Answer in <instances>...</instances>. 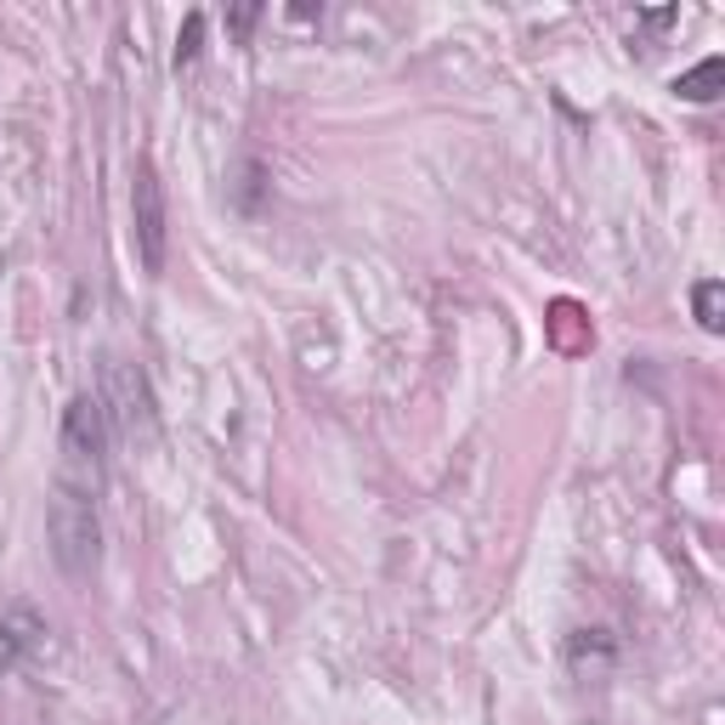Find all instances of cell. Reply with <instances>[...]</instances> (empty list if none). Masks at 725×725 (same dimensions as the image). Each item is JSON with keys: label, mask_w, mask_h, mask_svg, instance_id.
<instances>
[{"label": "cell", "mask_w": 725, "mask_h": 725, "mask_svg": "<svg viewBox=\"0 0 725 725\" xmlns=\"http://www.w3.org/2000/svg\"><path fill=\"white\" fill-rule=\"evenodd\" d=\"M46 539L52 555L68 578H91L102 561V521H97V499L91 488H74V481H57V494L46 505Z\"/></svg>", "instance_id": "obj_1"}, {"label": "cell", "mask_w": 725, "mask_h": 725, "mask_svg": "<svg viewBox=\"0 0 725 725\" xmlns=\"http://www.w3.org/2000/svg\"><path fill=\"white\" fill-rule=\"evenodd\" d=\"M256 18H261V0H245V7H232V12H227V29L245 40V34L256 29Z\"/></svg>", "instance_id": "obj_11"}, {"label": "cell", "mask_w": 725, "mask_h": 725, "mask_svg": "<svg viewBox=\"0 0 725 725\" xmlns=\"http://www.w3.org/2000/svg\"><path fill=\"white\" fill-rule=\"evenodd\" d=\"M674 18H680V12H674V7H669V12H647V23H652V29H669V23H674Z\"/></svg>", "instance_id": "obj_12"}, {"label": "cell", "mask_w": 725, "mask_h": 725, "mask_svg": "<svg viewBox=\"0 0 725 725\" xmlns=\"http://www.w3.org/2000/svg\"><path fill=\"white\" fill-rule=\"evenodd\" d=\"M102 414H108V431L119 436H148L153 431V391H148V375L126 357H102Z\"/></svg>", "instance_id": "obj_2"}, {"label": "cell", "mask_w": 725, "mask_h": 725, "mask_svg": "<svg viewBox=\"0 0 725 725\" xmlns=\"http://www.w3.org/2000/svg\"><path fill=\"white\" fill-rule=\"evenodd\" d=\"M692 306H697V324H703L708 335L725 329V284H719V278H703V284L692 290Z\"/></svg>", "instance_id": "obj_8"}, {"label": "cell", "mask_w": 725, "mask_h": 725, "mask_svg": "<svg viewBox=\"0 0 725 725\" xmlns=\"http://www.w3.org/2000/svg\"><path fill=\"white\" fill-rule=\"evenodd\" d=\"M131 238H137V256L148 272H165V256H171V221H165V187H159V171L137 165L131 176Z\"/></svg>", "instance_id": "obj_3"}, {"label": "cell", "mask_w": 725, "mask_h": 725, "mask_svg": "<svg viewBox=\"0 0 725 725\" xmlns=\"http://www.w3.org/2000/svg\"><path fill=\"white\" fill-rule=\"evenodd\" d=\"M578 317H584V312H578L573 301H555V306H550V329H555V340L567 346V351H573V346H589V329H578Z\"/></svg>", "instance_id": "obj_9"}, {"label": "cell", "mask_w": 725, "mask_h": 725, "mask_svg": "<svg viewBox=\"0 0 725 725\" xmlns=\"http://www.w3.org/2000/svg\"><path fill=\"white\" fill-rule=\"evenodd\" d=\"M261 193H267V165H261V159H238V171H232V210L238 216H261Z\"/></svg>", "instance_id": "obj_7"}, {"label": "cell", "mask_w": 725, "mask_h": 725, "mask_svg": "<svg viewBox=\"0 0 725 725\" xmlns=\"http://www.w3.org/2000/svg\"><path fill=\"white\" fill-rule=\"evenodd\" d=\"M669 91H674L680 102H714V97L725 91V57H703L697 68H686V74H680Z\"/></svg>", "instance_id": "obj_6"}, {"label": "cell", "mask_w": 725, "mask_h": 725, "mask_svg": "<svg viewBox=\"0 0 725 725\" xmlns=\"http://www.w3.org/2000/svg\"><path fill=\"white\" fill-rule=\"evenodd\" d=\"M40 647H46V618H40L29 600H7V607H0V669L23 663Z\"/></svg>", "instance_id": "obj_5"}, {"label": "cell", "mask_w": 725, "mask_h": 725, "mask_svg": "<svg viewBox=\"0 0 725 725\" xmlns=\"http://www.w3.org/2000/svg\"><path fill=\"white\" fill-rule=\"evenodd\" d=\"M198 46H205V12H187V23L176 34V68H187L198 57Z\"/></svg>", "instance_id": "obj_10"}, {"label": "cell", "mask_w": 725, "mask_h": 725, "mask_svg": "<svg viewBox=\"0 0 725 725\" xmlns=\"http://www.w3.org/2000/svg\"><path fill=\"white\" fill-rule=\"evenodd\" d=\"M63 454H68V470H86L91 488H97L102 459H108V414H102V402L91 391L68 397V409H63Z\"/></svg>", "instance_id": "obj_4"}]
</instances>
